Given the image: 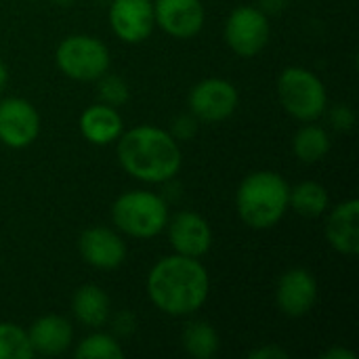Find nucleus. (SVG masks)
Returning <instances> with one entry per match:
<instances>
[{"instance_id":"1","label":"nucleus","mask_w":359,"mask_h":359,"mask_svg":"<svg viewBox=\"0 0 359 359\" xmlns=\"http://www.w3.org/2000/svg\"><path fill=\"white\" fill-rule=\"evenodd\" d=\"M210 292L206 267L183 255L160 259L147 273V294L154 307L172 318H185L204 307Z\"/></svg>"},{"instance_id":"2","label":"nucleus","mask_w":359,"mask_h":359,"mask_svg":"<svg viewBox=\"0 0 359 359\" xmlns=\"http://www.w3.org/2000/svg\"><path fill=\"white\" fill-rule=\"evenodd\" d=\"M118 162L133 179L143 183H166L181 170L179 141L164 128L141 124L118 137Z\"/></svg>"},{"instance_id":"3","label":"nucleus","mask_w":359,"mask_h":359,"mask_svg":"<svg viewBox=\"0 0 359 359\" xmlns=\"http://www.w3.org/2000/svg\"><path fill=\"white\" fill-rule=\"evenodd\" d=\"M290 185L280 172L255 170L246 175L236 191V210L250 229L276 227L288 210Z\"/></svg>"},{"instance_id":"4","label":"nucleus","mask_w":359,"mask_h":359,"mask_svg":"<svg viewBox=\"0 0 359 359\" xmlns=\"http://www.w3.org/2000/svg\"><path fill=\"white\" fill-rule=\"evenodd\" d=\"M111 221L118 231L130 238L149 240L166 229L168 206L154 191L133 189L116 198L111 206Z\"/></svg>"},{"instance_id":"5","label":"nucleus","mask_w":359,"mask_h":359,"mask_svg":"<svg viewBox=\"0 0 359 359\" xmlns=\"http://www.w3.org/2000/svg\"><path fill=\"white\" fill-rule=\"evenodd\" d=\"M278 97L286 114L301 122H313L324 116L328 95L324 82L307 67H286L278 78Z\"/></svg>"},{"instance_id":"6","label":"nucleus","mask_w":359,"mask_h":359,"mask_svg":"<svg viewBox=\"0 0 359 359\" xmlns=\"http://www.w3.org/2000/svg\"><path fill=\"white\" fill-rule=\"evenodd\" d=\"M57 67L72 80L78 82H90L99 80L111 63L107 46L86 34H74L59 42L55 53Z\"/></svg>"},{"instance_id":"7","label":"nucleus","mask_w":359,"mask_h":359,"mask_svg":"<svg viewBox=\"0 0 359 359\" xmlns=\"http://www.w3.org/2000/svg\"><path fill=\"white\" fill-rule=\"evenodd\" d=\"M271 36V25L267 15L259 6H238L229 13L225 23V42L240 57L259 55Z\"/></svg>"},{"instance_id":"8","label":"nucleus","mask_w":359,"mask_h":359,"mask_svg":"<svg viewBox=\"0 0 359 359\" xmlns=\"http://www.w3.org/2000/svg\"><path fill=\"white\" fill-rule=\"evenodd\" d=\"M238 103V88L223 78H206L187 95L189 114H194L198 122H223L236 111Z\"/></svg>"},{"instance_id":"9","label":"nucleus","mask_w":359,"mask_h":359,"mask_svg":"<svg viewBox=\"0 0 359 359\" xmlns=\"http://www.w3.org/2000/svg\"><path fill=\"white\" fill-rule=\"evenodd\" d=\"M40 135L38 109L21 99L6 97L0 101V143L11 149H23L32 145Z\"/></svg>"},{"instance_id":"10","label":"nucleus","mask_w":359,"mask_h":359,"mask_svg":"<svg viewBox=\"0 0 359 359\" xmlns=\"http://www.w3.org/2000/svg\"><path fill=\"white\" fill-rule=\"evenodd\" d=\"M107 17L114 34L128 44L147 40L156 27L151 0H111Z\"/></svg>"},{"instance_id":"11","label":"nucleus","mask_w":359,"mask_h":359,"mask_svg":"<svg viewBox=\"0 0 359 359\" xmlns=\"http://www.w3.org/2000/svg\"><path fill=\"white\" fill-rule=\"evenodd\" d=\"M168 242L177 255L200 259L212 246V229L204 217L191 210H181L166 223Z\"/></svg>"},{"instance_id":"12","label":"nucleus","mask_w":359,"mask_h":359,"mask_svg":"<svg viewBox=\"0 0 359 359\" xmlns=\"http://www.w3.org/2000/svg\"><path fill=\"white\" fill-rule=\"evenodd\" d=\"M318 301V282L311 271L303 267L288 269L280 276L276 288V303L280 311L288 318L307 316Z\"/></svg>"},{"instance_id":"13","label":"nucleus","mask_w":359,"mask_h":359,"mask_svg":"<svg viewBox=\"0 0 359 359\" xmlns=\"http://www.w3.org/2000/svg\"><path fill=\"white\" fill-rule=\"evenodd\" d=\"M78 250L84 263L95 269L111 271L118 269L126 259L124 240L107 227H88L78 238Z\"/></svg>"},{"instance_id":"14","label":"nucleus","mask_w":359,"mask_h":359,"mask_svg":"<svg viewBox=\"0 0 359 359\" xmlns=\"http://www.w3.org/2000/svg\"><path fill=\"white\" fill-rule=\"evenodd\" d=\"M156 25L175 38H194L204 27L206 11L202 0H156Z\"/></svg>"},{"instance_id":"15","label":"nucleus","mask_w":359,"mask_h":359,"mask_svg":"<svg viewBox=\"0 0 359 359\" xmlns=\"http://www.w3.org/2000/svg\"><path fill=\"white\" fill-rule=\"evenodd\" d=\"M324 236L328 244L345 255L355 257L359 252V200L351 198L347 202H341L328 212Z\"/></svg>"},{"instance_id":"16","label":"nucleus","mask_w":359,"mask_h":359,"mask_svg":"<svg viewBox=\"0 0 359 359\" xmlns=\"http://www.w3.org/2000/svg\"><path fill=\"white\" fill-rule=\"evenodd\" d=\"M27 337H29L34 355H61L72 347L74 328L69 320L50 313V316L38 318L29 326Z\"/></svg>"},{"instance_id":"17","label":"nucleus","mask_w":359,"mask_h":359,"mask_svg":"<svg viewBox=\"0 0 359 359\" xmlns=\"http://www.w3.org/2000/svg\"><path fill=\"white\" fill-rule=\"evenodd\" d=\"M80 133L93 145H107L111 141H118V137L124 133V122L114 105L95 103L82 111Z\"/></svg>"},{"instance_id":"18","label":"nucleus","mask_w":359,"mask_h":359,"mask_svg":"<svg viewBox=\"0 0 359 359\" xmlns=\"http://www.w3.org/2000/svg\"><path fill=\"white\" fill-rule=\"evenodd\" d=\"M72 313L86 328H101L111 316V303L103 288L95 284L80 286L72 297Z\"/></svg>"},{"instance_id":"19","label":"nucleus","mask_w":359,"mask_h":359,"mask_svg":"<svg viewBox=\"0 0 359 359\" xmlns=\"http://www.w3.org/2000/svg\"><path fill=\"white\" fill-rule=\"evenodd\" d=\"M330 206L328 191L322 183L316 181H303L290 189L288 208H292L297 215L305 219H318L322 217Z\"/></svg>"},{"instance_id":"20","label":"nucleus","mask_w":359,"mask_h":359,"mask_svg":"<svg viewBox=\"0 0 359 359\" xmlns=\"http://www.w3.org/2000/svg\"><path fill=\"white\" fill-rule=\"evenodd\" d=\"M292 151L303 164H316L330 151V135L318 124H305L292 139Z\"/></svg>"},{"instance_id":"21","label":"nucleus","mask_w":359,"mask_h":359,"mask_svg":"<svg viewBox=\"0 0 359 359\" xmlns=\"http://www.w3.org/2000/svg\"><path fill=\"white\" fill-rule=\"evenodd\" d=\"M181 343L187 355L196 359H210L219 351V334L217 330L202 320L189 322L183 328Z\"/></svg>"},{"instance_id":"22","label":"nucleus","mask_w":359,"mask_h":359,"mask_svg":"<svg viewBox=\"0 0 359 359\" xmlns=\"http://www.w3.org/2000/svg\"><path fill=\"white\" fill-rule=\"evenodd\" d=\"M74 355L78 359H122L124 349L116 337L105 332H93L78 343Z\"/></svg>"},{"instance_id":"23","label":"nucleus","mask_w":359,"mask_h":359,"mask_svg":"<svg viewBox=\"0 0 359 359\" xmlns=\"http://www.w3.org/2000/svg\"><path fill=\"white\" fill-rule=\"evenodd\" d=\"M32 358H34V349L29 345L27 330L11 322H0V359Z\"/></svg>"},{"instance_id":"24","label":"nucleus","mask_w":359,"mask_h":359,"mask_svg":"<svg viewBox=\"0 0 359 359\" xmlns=\"http://www.w3.org/2000/svg\"><path fill=\"white\" fill-rule=\"evenodd\" d=\"M130 97V90H128V84L120 78V76H114V74H103L99 78V99L101 103H107V105H124Z\"/></svg>"},{"instance_id":"25","label":"nucleus","mask_w":359,"mask_h":359,"mask_svg":"<svg viewBox=\"0 0 359 359\" xmlns=\"http://www.w3.org/2000/svg\"><path fill=\"white\" fill-rule=\"evenodd\" d=\"M177 141H187L198 133V118L194 114H181L172 120V126L168 130Z\"/></svg>"},{"instance_id":"26","label":"nucleus","mask_w":359,"mask_h":359,"mask_svg":"<svg viewBox=\"0 0 359 359\" xmlns=\"http://www.w3.org/2000/svg\"><path fill=\"white\" fill-rule=\"evenodd\" d=\"M330 122L337 130H351L355 124V111L349 105H337L330 111Z\"/></svg>"},{"instance_id":"27","label":"nucleus","mask_w":359,"mask_h":359,"mask_svg":"<svg viewBox=\"0 0 359 359\" xmlns=\"http://www.w3.org/2000/svg\"><path fill=\"white\" fill-rule=\"evenodd\" d=\"M135 326H137V322H135V316L130 313V311H120L114 320H111V328H114V334H118V337H130L133 332H135Z\"/></svg>"},{"instance_id":"28","label":"nucleus","mask_w":359,"mask_h":359,"mask_svg":"<svg viewBox=\"0 0 359 359\" xmlns=\"http://www.w3.org/2000/svg\"><path fill=\"white\" fill-rule=\"evenodd\" d=\"M248 359H288V351L278 345H263L248 353Z\"/></svg>"},{"instance_id":"29","label":"nucleus","mask_w":359,"mask_h":359,"mask_svg":"<svg viewBox=\"0 0 359 359\" xmlns=\"http://www.w3.org/2000/svg\"><path fill=\"white\" fill-rule=\"evenodd\" d=\"M288 2L290 0H259V8L265 15H278V13H282L288 6Z\"/></svg>"},{"instance_id":"30","label":"nucleus","mask_w":359,"mask_h":359,"mask_svg":"<svg viewBox=\"0 0 359 359\" xmlns=\"http://www.w3.org/2000/svg\"><path fill=\"white\" fill-rule=\"evenodd\" d=\"M322 359H358V355L353 353V351H349V349H343V347H332V349H328V351H324Z\"/></svg>"},{"instance_id":"31","label":"nucleus","mask_w":359,"mask_h":359,"mask_svg":"<svg viewBox=\"0 0 359 359\" xmlns=\"http://www.w3.org/2000/svg\"><path fill=\"white\" fill-rule=\"evenodd\" d=\"M6 84H8V69H6V65L2 63V59H0V93L6 88Z\"/></svg>"},{"instance_id":"32","label":"nucleus","mask_w":359,"mask_h":359,"mask_svg":"<svg viewBox=\"0 0 359 359\" xmlns=\"http://www.w3.org/2000/svg\"><path fill=\"white\" fill-rule=\"evenodd\" d=\"M50 2H55V4H69V2H74V0H50Z\"/></svg>"}]
</instances>
